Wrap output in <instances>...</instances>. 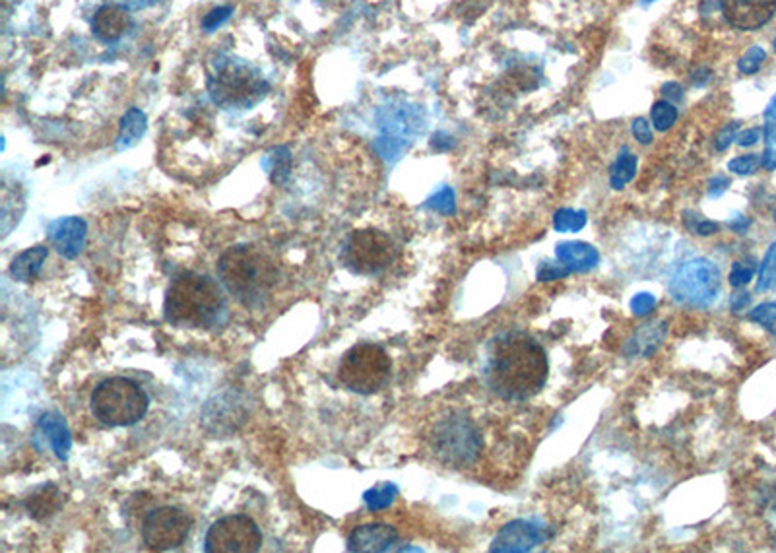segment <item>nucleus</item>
I'll use <instances>...</instances> for the list:
<instances>
[{
  "mask_svg": "<svg viewBox=\"0 0 776 553\" xmlns=\"http://www.w3.org/2000/svg\"><path fill=\"white\" fill-rule=\"evenodd\" d=\"M550 375L544 347L526 332L495 338L485 357V383L503 401H528L542 391Z\"/></svg>",
  "mask_w": 776,
  "mask_h": 553,
  "instance_id": "1",
  "label": "nucleus"
},
{
  "mask_svg": "<svg viewBox=\"0 0 776 553\" xmlns=\"http://www.w3.org/2000/svg\"><path fill=\"white\" fill-rule=\"evenodd\" d=\"M227 309L217 282L208 276L184 272L171 282L165 293V319L183 329H210Z\"/></svg>",
  "mask_w": 776,
  "mask_h": 553,
  "instance_id": "2",
  "label": "nucleus"
},
{
  "mask_svg": "<svg viewBox=\"0 0 776 553\" xmlns=\"http://www.w3.org/2000/svg\"><path fill=\"white\" fill-rule=\"evenodd\" d=\"M217 276L237 301L245 307H258L274 290L279 272L276 262L264 251L241 245L222 254L217 261Z\"/></svg>",
  "mask_w": 776,
  "mask_h": 553,
  "instance_id": "3",
  "label": "nucleus"
},
{
  "mask_svg": "<svg viewBox=\"0 0 776 553\" xmlns=\"http://www.w3.org/2000/svg\"><path fill=\"white\" fill-rule=\"evenodd\" d=\"M270 84L256 66L235 57L217 58L208 76V94L217 107L245 111L261 104Z\"/></svg>",
  "mask_w": 776,
  "mask_h": 553,
  "instance_id": "4",
  "label": "nucleus"
},
{
  "mask_svg": "<svg viewBox=\"0 0 776 553\" xmlns=\"http://www.w3.org/2000/svg\"><path fill=\"white\" fill-rule=\"evenodd\" d=\"M150 398L138 383L127 377H111L96 386L91 394V412L109 427L138 424L146 416Z\"/></svg>",
  "mask_w": 776,
  "mask_h": 553,
  "instance_id": "5",
  "label": "nucleus"
},
{
  "mask_svg": "<svg viewBox=\"0 0 776 553\" xmlns=\"http://www.w3.org/2000/svg\"><path fill=\"white\" fill-rule=\"evenodd\" d=\"M392 362L377 344H357L344 354L338 365L340 383L351 393L372 394L388 383Z\"/></svg>",
  "mask_w": 776,
  "mask_h": 553,
  "instance_id": "6",
  "label": "nucleus"
},
{
  "mask_svg": "<svg viewBox=\"0 0 776 553\" xmlns=\"http://www.w3.org/2000/svg\"><path fill=\"white\" fill-rule=\"evenodd\" d=\"M431 448L441 463L468 466L480 456L483 441L480 429L468 416L451 414L439 419L431 432Z\"/></svg>",
  "mask_w": 776,
  "mask_h": 553,
  "instance_id": "7",
  "label": "nucleus"
},
{
  "mask_svg": "<svg viewBox=\"0 0 776 553\" xmlns=\"http://www.w3.org/2000/svg\"><path fill=\"white\" fill-rule=\"evenodd\" d=\"M395 243L387 233L377 230H359L349 235L341 249V262L359 276L379 274L395 261Z\"/></svg>",
  "mask_w": 776,
  "mask_h": 553,
  "instance_id": "8",
  "label": "nucleus"
},
{
  "mask_svg": "<svg viewBox=\"0 0 776 553\" xmlns=\"http://www.w3.org/2000/svg\"><path fill=\"white\" fill-rule=\"evenodd\" d=\"M670 293L681 305L709 307L720 293V270L707 259H695L679 266L670 282Z\"/></svg>",
  "mask_w": 776,
  "mask_h": 553,
  "instance_id": "9",
  "label": "nucleus"
},
{
  "mask_svg": "<svg viewBox=\"0 0 776 553\" xmlns=\"http://www.w3.org/2000/svg\"><path fill=\"white\" fill-rule=\"evenodd\" d=\"M263 546V532L247 515H231L216 520L206 534L208 553H255Z\"/></svg>",
  "mask_w": 776,
  "mask_h": 553,
  "instance_id": "10",
  "label": "nucleus"
},
{
  "mask_svg": "<svg viewBox=\"0 0 776 553\" xmlns=\"http://www.w3.org/2000/svg\"><path fill=\"white\" fill-rule=\"evenodd\" d=\"M191 532V517L177 507H160L142 522V540L153 551H169L184 544Z\"/></svg>",
  "mask_w": 776,
  "mask_h": 553,
  "instance_id": "11",
  "label": "nucleus"
},
{
  "mask_svg": "<svg viewBox=\"0 0 776 553\" xmlns=\"http://www.w3.org/2000/svg\"><path fill=\"white\" fill-rule=\"evenodd\" d=\"M545 540V532L542 526L534 520H513L509 525H505L499 534H497L491 541L490 549L495 553H521L530 551L536 546H540Z\"/></svg>",
  "mask_w": 776,
  "mask_h": 553,
  "instance_id": "12",
  "label": "nucleus"
},
{
  "mask_svg": "<svg viewBox=\"0 0 776 553\" xmlns=\"http://www.w3.org/2000/svg\"><path fill=\"white\" fill-rule=\"evenodd\" d=\"M722 12L738 29H757L772 18L776 0H720Z\"/></svg>",
  "mask_w": 776,
  "mask_h": 553,
  "instance_id": "13",
  "label": "nucleus"
},
{
  "mask_svg": "<svg viewBox=\"0 0 776 553\" xmlns=\"http://www.w3.org/2000/svg\"><path fill=\"white\" fill-rule=\"evenodd\" d=\"M88 238V223L78 218H62L55 223H51L49 228V241L53 245V249L60 254L62 259H76L78 254L84 251Z\"/></svg>",
  "mask_w": 776,
  "mask_h": 553,
  "instance_id": "14",
  "label": "nucleus"
},
{
  "mask_svg": "<svg viewBox=\"0 0 776 553\" xmlns=\"http://www.w3.org/2000/svg\"><path fill=\"white\" fill-rule=\"evenodd\" d=\"M132 27L130 8L124 4H103L91 19V32L103 43H115Z\"/></svg>",
  "mask_w": 776,
  "mask_h": 553,
  "instance_id": "15",
  "label": "nucleus"
},
{
  "mask_svg": "<svg viewBox=\"0 0 776 553\" xmlns=\"http://www.w3.org/2000/svg\"><path fill=\"white\" fill-rule=\"evenodd\" d=\"M398 541V530L388 525H364L348 536V551L379 553L392 549Z\"/></svg>",
  "mask_w": 776,
  "mask_h": 553,
  "instance_id": "16",
  "label": "nucleus"
},
{
  "mask_svg": "<svg viewBox=\"0 0 776 553\" xmlns=\"http://www.w3.org/2000/svg\"><path fill=\"white\" fill-rule=\"evenodd\" d=\"M37 432L41 437L45 439L47 445L51 447V450H53L59 460L68 458L70 447H72V437H70V429L65 422V417H62L59 412L43 414L37 422Z\"/></svg>",
  "mask_w": 776,
  "mask_h": 553,
  "instance_id": "17",
  "label": "nucleus"
},
{
  "mask_svg": "<svg viewBox=\"0 0 776 553\" xmlns=\"http://www.w3.org/2000/svg\"><path fill=\"white\" fill-rule=\"evenodd\" d=\"M557 261L571 272H588L598 266L600 253L584 241H563L555 249Z\"/></svg>",
  "mask_w": 776,
  "mask_h": 553,
  "instance_id": "18",
  "label": "nucleus"
},
{
  "mask_svg": "<svg viewBox=\"0 0 776 553\" xmlns=\"http://www.w3.org/2000/svg\"><path fill=\"white\" fill-rule=\"evenodd\" d=\"M24 507L34 520H47L62 507V491L55 484H43L26 497Z\"/></svg>",
  "mask_w": 776,
  "mask_h": 553,
  "instance_id": "19",
  "label": "nucleus"
},
{
  "mask_svg": "<svg viewBox=\"0 0 776 553\" xmlns=\"http://www.w3.org/2000/svg\"><path fill=\"white\" fill-rule=\"evenodd\" d=\"M666 332H668V329H666L664 323L643 324L633 334V338H631V340H629L625 352L631 357H639V355L640 357H650L662 346V342H664Z\"/></svg>",
  "mask_w": 776,
  "mask_h": 553,
  "instance_id": "20",
  "label": "nucleus"
},
{
  "mask_svg": "<svg viewBox=\"0 0 776 553\" xmlns=\"http://www.w3.org/2000/svg\"><path fill=\"white\" fill-rule=\"evenodd\" d=\"M146 130H148V119L144 115V111L138 107H130L121 119L119 135L115 142L117 152H124L137 146L140 138L146 135Z\"/></svg>",
  "mask_w": 776,
  "mask_h": 553,
  "instance_id": "21",
  "label": "nucleus"
},
{
  "mask_svg": "<svg viewBox=\"0 0 776 553\" xmlns=\"http://www.w3.org/2000/svg\"><path fill=\"white\" fill-rule=\"evenodd\" d=\"M49 257V249L45 245H37L24 253H20L18 257L10 264V276L16 282H31L37 278V274L43 269V262Z\"/></svg>",
  "mask_w": 776,
  "mask_h": 553,
  "instance_id": "22",
  "label": "nucleus"
},
{
  "mask_svg": "<svg viewBox=\"0 0 776 553\" xmlns=\"http://www.w3.org/2000/svg\"><path fill=\"white\" fill-rule=\"evenodd\" d=\"M263 167L266 169L268 177L274 184H284L292 171V152L286 146L274 148L270 153H266L263 160Z\"/></svg>",
  "mask_w": 776,
  "mask_h": 553,
  "instance_id": "23",
  "label": "nucleus"
},
{
  "mask_svg": "<svg viewBox=\"0 0 776 553\" xmlns=\"http://www.w3.org/2000/svg\"><path fill=\"white\" fill-rule=\"evenodd\" d=\"M764 169H776V96L764 109Z\"/></svg>",
  "mask_w": 776,
  "mask_h": 553,
  "instance_id": "24",
  "label": "nucleus"
},
{
  "mask_svg": "<svg viewBox=\"0 0 776 553\" xmlns=\"http://www.w3.org/2000/svg\"><path fill=\"white\" fill-rule=\"evenodd\" d=\"M396 497H398V486L392 484V481H385V484L371 487L364 494L365 505L369 510H372V513H375V510L388 509L392 503H395Z\"/></svg>",
  "mask_w": 776,
  "mask_h": 553,
  "instance_id": "25",
  "label": "nucleus"
},
{
  "mask_svg": "<svg viewBox=\"0 0 776 553\" xmlns=\"http://www.w3.org/2000/svg\"><path fill=\"white\" fill-rule=\"evenodd\" d=\"M635 173H637V156L623 150L621 152V156L617 158L614 171H612V187L623 189L627 183L633 181Z\"/></svg>",
  "mask_w": 776,
  "mask_h": 553,
  "instance_id": "26",
  "label": "nucleus"
},
{
  "mask_svg": "<svg viewBox=\"0 0 776 553\" xmlns=\"http://www.w3.org/2000/svg\"><path fill=\"white\" fill-rule=\"evenodd\" d=\"M586 212L584 210H571V208H563L555 212L553 216V228L559 233H567V231H581L586 225Z\"/></svg>",
  "mask_w": 776,
  "mask_h": 553,
  "instance_id": "27",
  "label": "nucleus"
},
{
  "mask_svg": "<svg viewBox=\"0 0 776 553\" xmlns=\"http://www.w3.org/2000/svg\"><path fill=\"white\" fill-rule=\"evenodd\" d=\"M776 290V243L771 245V249L764 254V261L759 270L757 292Z\"/></svg>",
  "mask_w": 776,
  "mask_h": 553,
  "instance_id": "28",
  "label": "nucleus"
},
{
  "mask_svg": "<svg viewBox=\"0 0 776 553\" xmlns=\"http://www.w3.org/2000/svg\"><path fill=\"white\" fill-rule=\"evenodd\" d=\"M678 121V109L670 104V101H658L652 107V122H655L656 130H668L676 125Z\"/></svg>",
  "mask_w": 776,
  "mask_h": 553,
  "instance_id": "29",
  "label": "nucleus"
},
{
  "mask_svg": "<svg viewBox=\"0 0 776 553\" xmlns=\"http://www.w3.org/2000/svg\"><path fill=\"white\" fill-rule=\"evenodd\" d=\"M426 206L444 214V216H452L454 210H457V202H454V191L451 187H443L439 192H435L431 199H427Z\"/></svg>",
  "mask_w": 776,
  "mask_h": 553,
  "instance_id": "30",
  "label": "nucleus"
},
{
  "mask_svg": "<svg viewBox=\"0 0 776 553\" xmlns=\"http://www.w3.org/2000/svg\"><path fill=\"white\" fill-rule=\"evenodd\" d=\"M749 319L753 323L761 324L764 331H769L771 334L776 336V303H761V305H757L749 313Z\"/></svg>",
  "mask_w": 776,
  "mask_h": 553,
  "instance_id": "31",
  "label": "nucleus"
},
{
  "mask_svg": "<svg viewBox=\"0 0 776 553\" xmlns=\"http://www.w3.org/2000/svg\"><path fill=\"white\" fill-rule=\"evenodd\" d=\"M571 274V270L563 266L561 262H553V261H544L540 262L536 270V278L540 282H555V280H563L567 276Z\"/></svg>",
  "mask_w": 776,
  "mask_h": 553,
  "instance_id": "32",
  "label": "nucleus"
},
{
  "mask_svg": "<svg viewBox=\"0 0 776 553\" xmlns=\"http://www.w3.org/2000/svg\"><path fill=\"white\" fill-rule=\"evenodd\" d=\"M233 14V8L231 6H217V8H212L208 14H206L204 18H202V29L204 32H208V34H212V32H216L217 27L220 26H223L227 19H230V16Z\"/></svg>",
  "mask_w": 776,
  "mask_h": 553,
  "instance_id": "33",
  "label": "nucleus"
},
{
  "mask_svg": "<svg viewBox=\"0 0 776 553\" xmlns=\"http://www.w3.org/2000/svg\"><path fill=\"white\" fill-rule=\"evenodd\" d=\"M764 58H767V53H764V49L761 47H751L748 53H745L740 58V70L743 74H755L761 68V65L764 63Z\"/></svg>",
  "mask_w": 776,
  "mask_h": 553,
  "instance_id": "34",
  "label": "nucleus"
},
{
  "mask_svg": "<svg viewBox=\"0 0 776 553\" xmlns=\"http://www.w3.org/2000/svg\"><path fill=\"white\" fill-rule=\"evenodd\" d=\"M759 166H761V158L757 156V153H749V156H741V158L732 160L728 163V169L738 173V175H751L753 171H757Z\"/></svg>",
  "mask_w": 776,
  "mask_h": 553,
  "instance_id": "35",
  "label": "nucleus"
},
{
  "mask_svg": "<svg viewBox=\"0 0 776 553\" xmlns=\"http://www.w3.org/2000/svg\"><path fill=\"white\" fill-rule=\"evenodd\" d=\"M655 307H656V297L648 292L637 293L633 300H631V311H633L637 316L650 315Z\"/></svg>",
  "mask_w": 776,
  "mask_h": 553,
  "instance_id": "36",
  "label": "nucleus"
},
{
  "mask_svg": "<svg viewBox=\"0 0 776 553\" xmlns=\"http://www.w3.org/2000/svg\"><path fill=\"white\" fill-rule=\"evenodd\" d=\"M753 272H755V269L751 264L745 266L741 262H736L730 272V284L733 285V288H741V285L749 284V280L753 278Z\"/></svg>",
  "mask_w": 776,
  "mask_h": 553,
  "instance_id": "37",
  "label": "nucleus"
},
{
  "mask_svg": "<svg viewBox=\"0 0 776 553\" xmlns=\"http://www.w3.org/2000/svg\"><path fill=\"white\" fill-rule=\"evenodd\" d=\"M736 132H738V122H732V125L724 127V129L720 130L718 140H717V150H718V152H724V150H726V148L732 144V142H733V138H736Z\"/></svg>",
  "mask_w": 776,
  "mask_h": 553,
  "instance_id": "38",
  "label": "nucleus"
},
{
  "mask_svg": "<svg viewBox=\"0 0 776 553\" xmlns=\"http://www.w3.org/2000/svg\"><path fill=\"white\" fill-rule=\"evenodd\" d=\"M633 135L640 142V144H650L652 142V130L645 119H637L633 122Z\"/></svg>",
  "mask_w": 776,
  "mask_h": 553,
  "instance_id": "39",
  "label": "nucleus"
},
{
  "mask_svg": "<svg viewBox=\"0 0 776 553\" xmlns=\"http://www.w3.org/2000/svg\"><path fill=\"white\" fill-rule=\"evenodd\" d=\"M759 138H761V130L759 129H749V130L741 132V135L736 140H738V144L741 148H748V146H753Z\"/></svg>",
  "mask_w": 776,
  "mask_h": 553,
  "instance_id": "40",
  "label": "nucleus"
},
{
  "mask_svg": "<svg viewBox=\"0 0 776 553\" xmlns=\"http://www.w3.org/2000/svg\"><path fill=\"white\" fill-rule=\"evenodd\" d=\"M728 184H730V181L724 177V175H718V177H714L712 181H710V187H709V194L712 199H717V197H720V194L728 189Z\"/></svg>",
  "mask_w": 776,
  "mask_h": 553,
  "instance_id": "41",
  "label": "nucleus"
},
{
  "mask_svg": "<svg viewBox=\"0 0 776 553\" xmlns=\"http://www.w3.org/2000/svg\"><path fill=\"white\" fill-rule=\"evenodd\" d=\"M431 146H433L435 150L444 152V150H449V148L452 146V138L444 135V132H439V135H435V136H433Z\"/></svg>",
  "mask_w": 776,
  "mask_h": 553,
  "instance_id": "42",
  "label": "nucleus"
},
{
  "mask_svg": "<svg viewBox=\"0 0 776 553\" xmlns=\"http://www.w3.org/2000/svg\"><path fill=\"white\" fill-rule=\"evenodd\" d=\"M717 231H718V223L709 222V220L699 222L697 228H695L697 235H712V233H717Z\"/></svg>",
  "mask_w": 776,
  "mask_h": 553,
  "instance_id": "43",
  "label": "nucleus"
},
{
  "mask_svg": "<svg viewBox=\"0 0 776 553\" xmlns=\"http://www.w3.org/2000/svg\"><path fill=\"white\" fill-rule=\"evenodd\" d=\"M749 293H736L732 297V309L733 311H743L745 309V305L749 303Z\"/></svg>",
  "mask_w": 776,
  "mask_h": 553,
  "instance_id": "44",
  "label": "nucleus"
},
{
  "mask_svg": "<svg viewBox=\"0 0 776 553\" xmlns=\"http://www.w3.org/2000/svg\"><path fill=\"white\" fill-rule=\"evenodd\" d=\"M121 3L130 10H142V8H148V6L155 4L158 0H121Z\"/></svg>",
  "mask_w": 776,
  "mask_h": 553,
  "instance_id": "45",
  "label": "nucleus"
},
{
  "mask_svg": "<svg viewBox=\"0 0 776 553\" xmlns=\"http://www.w3.org/2000/svg\"><path fill=\"white\" fill-rule=\"evenodd\" d=\"M730 225H732V230H736V231H743V230H745V228H748V225H749V220H738V222H732Z\"/></svg>",
  "mask_w": 776,
  "mask_h": 553,
  "instance_id": "46",
  "label": "nucleus"
},
{
  "mask_svg": "<svg viewBox=\"0 0 776 553\" xmlns=\"http://www.w3.org/2000/svg\"><path fill=\"white\" fill-rule=\"evenodd\" d=\"M774 51H776V41H774Z\"/></svg>",
  "mask_w": 776,
  "mask_h": 553,
  "instance_id": "47",
  "label": "nucleus"
},
{
  "mask_svg": "<svg viewBox=\"0 0 776 553\" xmlns=\"http://www.w3.org/2000/svg\"><path fill=\"white\" fill-rule=\"evenodd\" d=\"M645 3H650V0H645Z\"/></svg>",
  "mask_w": 776,
  "mask_h": 553,
  "instance_id": "48",
  "label": "nucleus"
},
{
  "mask_svg": "<svg viewBox=\"0 0 776 553\" xmlns=\"http://www.w3.org/2000/svg\"><path fill=\"white\" fill-rule=\"evenodd\" d=\"M774 220H776V212H774Z\"/></svg>",
  "mask_w": 776,
  "mask_h": 553,
  "instance_id": "49",
  "label": "nucleus"
}]
</instances>
